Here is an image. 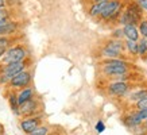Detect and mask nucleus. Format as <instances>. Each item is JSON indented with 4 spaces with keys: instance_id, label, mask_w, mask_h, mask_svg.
Segmentation results:
<instances>
[{
    "instance_id": "20",
    "label": "nucleus",
    "mask_w": 147,
    "mask_h": 135,
    "mask_svg": "<svg viewBox=\"0 0 147 135\" xmlns=\"http://www.w3.org/2000/svg\"><path fill=\"white\" fill-rule=\"evenodd\" d=\"M139 31H140L143 38L147 39V20H142V22H140V24H139Z\"/></svg>"
},
{
    "instance_id": "16",
    "label": "nucleus",
    "mask_w": 147,
    "mask_h": 135,
    "mask_svg": "<svg viewBox=\"0 0 147 135\" xmlns=\"http://www.w3.org/2000/svg\"><path fill=\"white\" fill-rule=\"evenodd\" d=\"M8 101H9L11 108H12V111L15 112V115H19V108H20V105H19V101H18V96H15V95L12 93L8 97Z\"/></svg>"
},
{
    "instance_id": "7",
    "label": "nucleus",
    "mask_w": 147,
    "mask_h": 135,
    "mask_svg": "<svg viewBox=\"0 0 147 135\" xmlns=\"http://www.w3.org/2000/svg\"><path fill=\"white\" fill-rule=\"evenodd\" d=\"M38 111H39V101L35 99H31V100H28V101H26L23 105H20V108H19V115L31 117V116H34Z\"/></svg>"
},
{
    "instance_id": "6",
    "label": "nucleus",
    "mask_w": 147,
    "mask_h": 135,
    "mask_svg": "<svg viewBox=\"0 0 147 135\" xmlns=\"http://www.w3.org/2000/svg\"><path fill=\"white\" fill-rule=\"evenodd\" d=\"M30 81H31V73L27 72V70H23V72H20L19 74L11 78L8 85L12 86V88H27Z\"/></svg>"
},
{
    "instance_id": "1",
    "label": "nucleus",
    "mask_w": 147,
    "mask_h": 135,
    "mask_svg": "<svg viewBox=\"0 0 147 135\" xmlns=\"http://www.w3.org/2000/svg\"><path fill=\"white\" fill-rule=\"evenodd\" d=\"M127 63L120 61V59H108L104 68H102V72L105 73L107 76H115V77H120L124 76L127 73Z\"/></svg>"
},
{
    "instance_id": "24",
    "label": "nucleus",
    "mask_w": 147,
    "mask_h": 135,
    "mask_svg": "<svg viewBox=\"0 0 147 135\" xmlns=\"http://www.w3.org/2000/svg\"><path fill=\"white\" fill-rule=\"evenodd\" d=\"M7 18H8V12L4 8H0V20H4Z\"/></svg>"
},
{
    "instance_id": "12",
    "label": "nucleus",
    "mask_w": 147,
    "mask_h": 135,
    "mask_svg": "<svg viewBox=\"0 0 147 135\" xmlns=\"http://www.w3.org/2000/svg\"><path fill=\"white\" fill-rule=\"evenodd\" d=\"M142 122L143 120L139 117V115L136 112L129 113V115L123 117V123H124L127 127H136V126H139V124H142Z\"/></svg>"
},
{
    "instance_id": "25",
    "label": "nucleus",
    "mask_w": 147,
    "mask_h": 135,
    "mask_svg": "<svg viewBox=\"0 0 147 135\" xmlns=\"http://www.w3.org/2000/svg\"><path fill=\"white\" fill-rule=\"evenodd\" d=\"M96 130H97L98 132H102V131L105 130V126H104V123H102V122H98L97 124H96Z\"/></svg>"
},
{
    "instance_id": "21",
    "label": "nucleus",
    "mask_w": 147,
    "mask_h": 135,
    "mask_svg": "<svg viewBox=\"0 0 147 135\" xmlns=\"http://www.w3.org/2000/svg\"><path fill=\"white\" fill-rule=\"evenodd\" d=\"M49 134V128L47 127H45V126H40V127H38L32 134H30V135H47Z\"/></svg>"
},
{
    "instance_id": "15",
    "label": "nucleus",
    "mask_w": 147,
    "mask_h": 135,
    "mask_svg": "<svg viewBox=\"0 0 147 135\" xmlns=\"http://www.w3.org/2000/svg\"><path fill=\"white\" fill-rule=\"evenodd\" d=\"M105 3H107V1H104V3H94L89 9L90 16H97V15H100L102 8H104V5H105Z\"/></svg>"
},
{
    "instance_id": "9",
    "label": "nucleus",
    "mask_w": 147,
    "mask_h": 135,
    "mask_svg": "<svg viewBox=\"0 0 147 135\" xmlns=\"http://www.w3.org/2000/svg\"><path fill=\"white\" fill-rule=\"evenodd\" d=\"M121 50H123V45L120 41H112L104 47L102 54L105 57H119L121 54Z\"/></svg>"
},
{
    "instance_id": "17",
    "label": "nucleus",
    "mask_w": 147,
    "mask_h": 135,
    "mask_svg": "<svg viewBox=\"0 0 147 135\" xmlns=\"http://www.w3.org/2000/svg\"><path fill=\"white\" fill-rule=\"evenodd\" d=\"M125 46H127V49L131 54H138V43H136V41H129L127 39L125 42Z\"/></svg>"
},
{
    "instance_id": "30",
    "label": "nucleus",
    "mask_w": 147,
    "mask_h": 135,
    "mask_svg": "<svg viewBox=\"0 0 147 135\" xmlns=\"http://www.w3.org/2000/svg\"><path fill=\"white\" fill-rule=\"evenodd\" d=\"M146 124H147V119H146Z\"/></svg>"
},
{
    "instance_id": "4",
    "label": "nucleus",
    "mask_w": 147,
    "mask_h": 135,
    "mask_svg": "<svg viewBox=\"0 0 147 135\" xmlns=\"http://www.w3.org/2000/svg\"><path fill=\"white\" fill-rule=\"evenodd\" d=\"M140 20V8L136 4H131L127 8L123 16H121V23L123 24H135L136 22Z\"/></svg>"
},
{
    "instance_id": "2",
    "label": "nucleus",
    "mask_w": 147,
    "mask_h": 135,
    "mask_svg": "<svg viewBox=\"0 0 147 135\" xmlns=\"http://www.w3.org/2000/svg\"><path fill=\"white\" fill-rule=\"evenodd\" d=\"M24 68H26L24 62H15L4 65L1 69V73H0V84H8L12 77H15L16 74L24 70Z\"/></svg>"
},
{
    "instance_id": "3",
    "label": "nucleus",
    "mask_w": 147,
    "mask_h": 135,
    "mask_svg": "<svg viewBox=\"0 0 147 135\" xmlns=\"http://www.w3.org/2000/svg\"><path fill=\"white\" fill-rule=\"evenodd\" d=\"M26 58V50L20 47V46H13V47H9L5 54L1 58V62L4 65H8V63H15V62H23Z\"/></svg>"
},
{
    "instance_id": "22",
    "label": "nucleus",
    "mask_w": 147,
    "mask_h": 135,
    "mask_svg": "<svg viewBox=\"0 0 147 135\" xmlns=\"http://www.w3.org/2000/svg\"><path fill=\"white\" fill-rule=\"evenodd\" d=\"M136 108L138 109H147V97L138 100L136 101Z\"/></svg>"
},
{
    "instance_id": "19",
    "label": "nucleus",
    "mask_w": 147,
    "mask_h": 135,
    "mask_svg": "<svg viewBox=\"0 0 147 135\" xmlns=\"http://www.w3.org/2000/svg\"><path fill=\"white\" fill-rule=\"evenodd\" d=\"M144 97H147V90L146 89H140L138 90V92H135L134 95H132V99L134 100H140V99H144Z\"/></svg>"
},
{
    "instance_id": "8",
    "label": "nucleus",
    "mask_w": 147,
    "mask_h": 135,
    "mask_svg": "<svg viewBox=\"0 0 147 135\" xmlns=\"http://www.w3.org/2000/svg\"><path fill=\"white\" fill-rule=\"evenodd\" d=\"M38 127H40V117H38V116L26 117V119H23L20 122V128L26 134H32Z\"/></svg>"
},
{
    "instance_id": "11",
    "label": "nucleus",
    "mask_w": 147,
    "mask_h": 135,
    "mask_svg": "<svg viewBox=\"0 0 147 135\" xmlns=\"http://www.w3.org/2000/svg\"><path fill=\"white\" fill-rule=\"evenodd\" d=\"M15 28H16V23L8 22L7 19L0 20V36L8 35V34L15 31Z\"/></svg>"
},
{
    "instance_id": "14",
    "label": "nucleus",
    "mask_w": 147,
    "mask_h": 135,
    "mask_svg": "<svg viewBox=\"0 0 147 135\" xmlns=\"http://www.w3.org/2000/svg\"><path fill=\"white\" fill-rule=\"evenodd\" d=\"M32 95H34V90H32V88H30V86H27V88H24V89L20 90V92H19V95H18L19 105H23L26 101L31 100L32 99Z\"/></svg>"
},
{
    "instance_id": "26",
    "label": "nucleus",
    "mask_w": 147,
    "mask_h": 135,
    "mask_svg": "<svg viewBox=\"0 0 147 135\" xmlns=\"http://www.w3.org/2000/svg\"><path fill=\"white\" fill-rule=\"evenodd\" d=\"M138 3H139V7H140V8L147 9V0H138Z\"/></svg>"
},
{
    "instance_id": "18",
    "label": "nucleus",
    "mask_w": 147,
    "mask_h": 135,
    "mask_svg": "<svg viewBox=\"0 0 147 135\" xmlns=\"http://www.w3.org/2000/svg\"><path fill=\"white\" fill-rule=\"evenodd\" d=\"M147 53V41L143 39L142 42L138 43V54H140L142 57H144Z\"/></svg>"
},
{
    "instance_id": "10",
    "label": "nucleus",
    "mask_w": 147,
    "mask_h": 135,
    "mask_svg": "<svg viewBox=\"0 0 147 135\" xmlns=\"http://www.w3.org/2000/svg\"><path fill=\"white\" fill-rule=\"evenodd\" d=\"M129 86L127 82H123V81H116V82H112L108 85V92L112 96H123L128 92Z\"/></svg>"
},
{
    "instance_id": "5",
    "label": "nucleus",
    "mask_w": 147,
    "mask_h": 135,
    "mask_svg": "<svg viewBox=\"0 0 147 135\" xmlns=\"http://www.w3.org/2000/svg\"><path fill=\"white\" fill-rule=\"evenodd\" d=\"M120 7H121V4H120V1H119V0H109V1L105 3V5H104L101 14H100V16H101L102 19L113 18V16H116L117 12L120 11Z\"/></svg>"
},
{
    "instance_id": "27",
    "label": "nucleus",
    "mask_w": 147,
    "mask_h": 135,
    "mask_svg": "<svg viewBox=\"0 0 147 135\" xmlns=\"http://www.w3.org/2000/svg\"><path fill=\"white\" fill-rule=\"evenodd\" d=\"M5 51H7V49H5V47H0V61H1V57L5 54Z\"/></svg>"
},
{
    "instance_id": "28",
    "label": "nucleus",
    "mask_w": 147,
    "mask_h": 135,
    "mask_svg": "<svg viewBox=\"0 0 147 135\" xmlns=\"http://www.w3.org/2000/svg\"><path fill=\"white\" fill-rule=\"evenodd\" d=\"M5 4V0H0V8H3Z\"/></svg>"
},
{
    "instance_id": "23",
    "label": "nucleus",
    "mask_w": 147,
    "mask_h": 135,
    "mask_svg": "<svg viewBox=\"0 0 147 135\" xmlns=\"http://www.w3.org/2000/svg\"><path fill=\"white\" fill-rule=\"evenodd\" d=\"M11 43V41L7 38V36H0V47H5L7 49V46Z\"/></svg>"
},
{
    "instance_id": "13",
    "label": "nucleus",
    "mask_w": 147,
    "mask_h": 135,
    "mask_svg": "<svg viewBox=\"0 0 147 135\" xmlns=\"http://www.w3.org/2000/svg\"><path fill=\"white\" fill-rule=\"evenodd\" d=\"M123 32L127 36V39L129 41H138L139 38V31L135 27V24H125L124 28H123Z\"/></svg>"
},
{
    "instance_id": "29",
    "label": "nucleus",
    "mask_w": 147,
    "mask_h": 135,
    "mask_svg": "<svg viewBox=\"0 0 147 135\" xmlns=\"http://www.w3.org/2000/svg\"><path fill=\"white\" fill-rule=\"evenodd\" d=\"M94 3H104V1H109V0H93Z\"/></svg>"
}]
</instances>
